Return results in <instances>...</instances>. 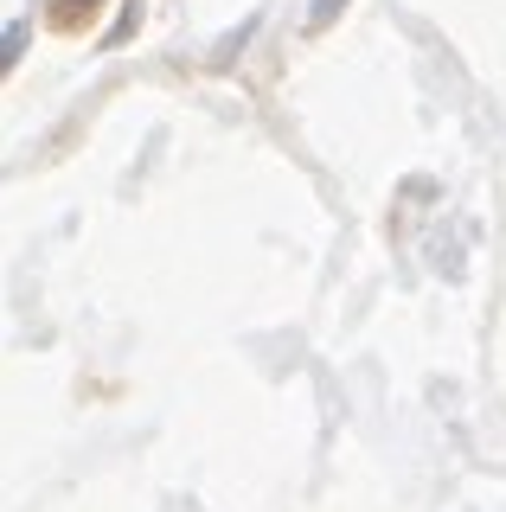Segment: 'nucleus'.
Listing matches in <instances>:
<instances>
[{
	"mask_svg": "<svg viewBox=\"0 0 506 512\" xmlns=\"http://www.w3.org/2000/svg\"><path fill=\"white\" fill-rule=\"evenodd\" d=\"M65 7H90V0H65Z\"/></svg>",
	"mask_w": 506,
	"mask_h": 512,
	"instance_id": "nucleus-2",
	"label": "nucleus"
},
{
	"mask_svg": "<svg viewBox=\"0 0 506 512\" xmlns=\"http://www.w3.org/2000/svg\"><path fill=\"white\" fill-rule=\"evenodd\" d=\"M334 13H340V0H314V26H327Z\"/></svg>",
	"mask_w": 506,
	"mask_h": 512,
	"instance_id": "nucleus-1",
	"label": "nucleus"
}]
</instances>
